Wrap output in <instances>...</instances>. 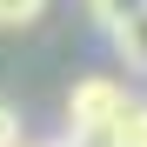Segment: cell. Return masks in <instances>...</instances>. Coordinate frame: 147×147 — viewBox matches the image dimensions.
Listing matches in <instances>:
<instances>
[{
  "label": "cell",
  "instance_id": "obj_5",
  "mask_svg": "<svg viewBox=\"0 0 147 147\" xmlns=\"http://www.w3.org/2000/svg\"><path fill=\"white\" fill-rule=\"evenodd\" d=\"M47 13V0H0V34H20Z\"/></svg>",
  "mask_w": 147,
  "mask_h": 147
},
{
  "label": "cell",
  "instance_id": "obj_1",
  "mask_svg": "<svg viewBox=\"0 0 147 147\" xmlns=\"http://www.w3.org/2000/svg\"><path fill=\"white\" fill-rule=\"evenodd\" d=\"M127 80L120 74H80V80L67 87V140H80V147H107V134H114V120L127 114Z\"/></svg>",
  "mask_w": 147,
  "mask_h": 147
},
{
  "label": "cell",
  "instance_id": "obj_2",
  "mask_svg": "<svg viewBox=\"0 0 147 147\" xmlns=\"http://www.w3.org/2000/svg\"><path fill=\"white\" fill-rule=\"evenodd\" d=\"M107 40H114V54H120V67H127V74H147V7H140L134 20H120Z\"/></svg>",
  "mask_w": 147,
  "mask_h": 147
},
{
  "label": "cell",
  "instance_id": "obj_7",
  "mask_svg": "<svg viewBox=\"0 0 147 147\" xmlns=\"http://www.w3.org/2000/svg\"><path fill=\"white\" fill-rule=\"evenodd\" d=\"M20 147H80V140H20Z\"/></svg>",
  "mask_w": 147,
  "mask_h": 147
},
{
  "label": "cell",
  "instance_id": "obj_6",
  "mask_svg": "<svg viewBox=\"0 0 147 147\" xmlns=\"http://www.w3.org/2000/svg\"><path fill=\"white\" fill-rule=\"evenodd\" d=\"M20 140H27V134H20V107L0 94V147H20Z\"/></svg>",
  "mask_w": 147,
  "mask_h": 147
},
{
  "label": "cell",
  "instance_id": "obj_4",
  "mask_svg": "<svg viewBox=\"0 0 147 147\" xmlns=\"http://www.w3.org/2000/svg\"><path fill=\"white\" fill-rule=\"evenodd\" d=\"M80 7H87V20H94L100 34H114L120 20H134V13L147 7V0H80Z\"/></svg>",
  "mask_w": 147,
  "mask_h": 147
},
{
  "label": "cell",
  "instance_id": "obj_3",
  "mask_svg": "<svg viewBox=\"0 0 147 147\" xmlns=\"http://www.w3.org/2000/svg\"><path fill=\"white\" fill-rule=\"evenodd\" d=\"M107 147H147V100H127V114L114 120Z\"/></svg>",
  "mask_w": 147,
  "mask_h": 147
}]
</instances>
